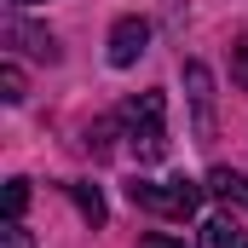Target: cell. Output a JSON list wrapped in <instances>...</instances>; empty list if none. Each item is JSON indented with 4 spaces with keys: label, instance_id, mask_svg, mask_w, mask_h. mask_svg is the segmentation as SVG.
Segmentation results:
<instances>
[{
    "label": "cell",
    "instance_id": "1",
    "mask_svg": "<svg viewBox=\"0 0 248 248\" xmlns=\"http://www.w3.org/2000/svg\"><path fill=\"white\" fill-rule=\"evenodd\" d=\"M202 190L208 185H190V179H133L127 196H133L144 214H156V219H190V214L202 208Z\"/></svg>",
    "mask_w": 248,
    "mask_h": 248
},
{
    "label": "cell",
    "instance_id": "2",
    "mask_svg": "<svg viewBox=\"0 0 248 248\" xmlns=\"http://www.w3.org/2000/svg\"><path fill=\"white\" fill-rule=\"evenodd\" d=\"M162 93H139L133 104L122 110V122H127V139H133V156L139 162H162L168 156V127H162Z\"/></svg>",
    "mask_w": 248,
    "mask_h": 248
},
{
    "label": "cell",
    "instance_id": "3",
    "mask_svg": "<svg viewBox=\"0 0 248 248\" xmlns=\"http://www.w3.org/2000/svg\"><path fill=\"white\" fill-rule=\"evenodd\" d=\"M144 46H150V23H144V17H122V23L110 29V63H116V69L139 63Z\"/></svg>",
    "mask_w": 248,
    "mask_h": 248
},
{
    "label": "cell",
    "instance_id": "4",
    "mask_svg": "<svg viewBox=\"0 0 248 248\" xmlns=\"http://www.w3.org/2000/svg\"><path fill=\"white\" fill-rule=\"evenodd\" d=\"M185 87L196 104V139H214V75L208 63H185Z\"/></svg>",
    "mask_w": 248,
    "mask_h": 248
},
{
    "label": "cell",
    "instance_id": "5",
    "mask_svg": "<svg viewBox=\"0 0 248 248\" xmlns=\"http://www.w3.org/2000/svg\"><path fill=\"white\" fill-rule=\"evenodd\" d=\"M196 248H248V231L237 219H208L196 231Z\"/></svg>",
    "mask_w": 248,
    "mask_h": 248
},
{
    "label": "cell",
    "instance_id": "6",
    "mask_svg": "<svg viewBox=\"0 0 248 248\" xmlns=\"http://www.w3.org/2000/svg\"><path fill=\"white\" fill-rule=\"evenodd\" d=\"M208 196H219V202H243V196H248V179L237 173V168H214V173H208Z\"/></svg>",
    "mask_w": 248,
    "mask_h": 248
},
{
    "label": "cell",
    "instance_id": "7",
    "mask_svg": "<svg viewBox=\"0 0 248 248\" xmlns=\"http://www.w3.org/2000/svg\"><path fill=\"white\" fill-rule=\"evenodd\" d=\"M63 190H69V202L81 208L87 225H104V196H98V185H63Z\"/></svg>",
    "mask_w": 248,
    "mask_h": 248
},
{
    "label": "cell",
    "instance_id": "8",
    "mask_svg": "<svg viewBox=\"0 0 248 248\" xmlns=\"http://www.w3.org/2000/svg\"><path fill=\"white\" fill-rule=\"evenodd\" d=\"M6 35H12V41H29L23 52H35V58H58V46H52V35H46V29H29V23H12Z\"/></svg>",
    "mask_w": 248,
    "mask_h": 248
},
{
    "label": "cell",
    "instance_id": "9",
    "mask_svg": "<svg viewBox=\"0 0 248 248\" xmlns=\"http://www.w3.org/2000/svg\"><path fill=\"white\" fill-rule=\"evenodd\" d=\"M29 208V179H6V219H23Z\"/></svg>",
    "mask_w": 248,
    "mask_h": 248
},
{
    "label": "cell",
    "instance_id": "10",
    "mask_svg": "<svg viewBox=\"0 0 248 248\" xmlns=\"http://www.w3.org/2000/svg\"><path fill=\"white\" fill-rule=\"evenodd\" d=\"M0 98H6V104H23V69H17V63L0 69Z\"/></svg>",
    "mask_w": 248,
    "mask_h": 248
},
{
    "label": "cell",
    "instance_id": "11",
    "mask_svg": "<svg viewBox=\"0 0 248 248\" xmlns=\"http://www.w3.org/2000/svg\"><path fill=\"white\" fill-rule=\"evenodd\" d=\"M0 248H35V237L23 231V219H6V231H0Z\"/></svg>",
    "mask_w": 248,
    "mask_h": 248
},
{
    "label": "cell",
    "instance_id": "12",
    "mask_svg": "<svg viewBox=\"0 0 248 248\" xmlns=\"http://www.w3.org/2000/svg\"><path fill=\"white\" fill-rule=\"evenodd\" d=\"M237 81L248 87V41H237Z\"/></svg>",
    "mask_w": 248,
    "mask_h": 248
},
{
    "label": "cell",
    "instance_id": "13",
    "mask_svg": "<svg viewBox=\"0 0 248 248\" xmlns=\"http://www.w3.org/2000/svg\"><path fill=\"white\" fill-rule=\"evenodd\" d=\"M139 248H179V243H173V237H162V231H156V237H144V243H139Z\"/></svg>",
    "mask_w": 248,
    "mask_h": 248
},
{
    "label": "cell",
    "instance_id": "14",
    "mask_svg": "<svg viewBox=\"0 0 248 248\" xmlns=\"http://www.w3.org/2000/svg\"><path fill=\"white\" fill-rule=\"evenodd\" d=\"M17 6H35V0H17Z\"/></svg>",
    "mask_w": 248,
    "mask_h": 248
}]
</instances>
